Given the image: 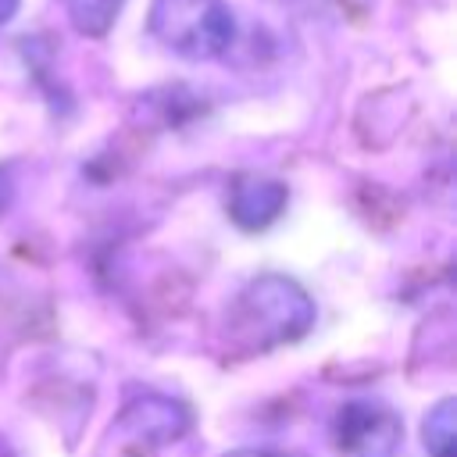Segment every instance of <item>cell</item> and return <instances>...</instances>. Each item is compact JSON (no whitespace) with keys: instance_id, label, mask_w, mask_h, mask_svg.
I'll use <instances>...</instances> for the list:
<instances>
[{"instance_id":"cell-2","label":"cell","mask_w":457,"mask_h":457,"mask_svg":"<svg viewBox=\"0 0 457 457\" xmlns=\"http://www.w3.org/2000/svg\"><path fill=\"white\" fill-rule=\"evenodd\" d=\"M150 36L179 57L214 61L236 39V18L225 0H154Z\"/></svg>"},{"instance_id":"cell-7","label":"cell","mask_w":457,"mask_h":457,"mask_svg":"<svg viewBox=\"0 0 457 457\" xmlns=\"http://www.w3.org/2000/svg\"><path fill=\"white\" fill-rule=\"evenodd\" d=\"M457 403L446 396L439 400L428 414H425V425H421V436H425V450L432 457H453V446H457Z\"/></svg>"},{"instance_id":"cell-8","label":"cell","mask_w":457,"mask_h":457,"mask_svg":"<svg viewBox=\"0 0 457 457\" xmlns=\"http://www.w3.org/2000/svg\"><path fill=\"white\" fill-rule=\"evenodd\" d=\"M225 457H300V453H289V450H236V453H225Z\"/></svg>"},{"instance_id":"cell-6","label":"cell","mask_w":457,"mask_h":457,"mask_svg":"<svg viewBox=\"0 0 457 457\" xmlns=\"http://www.w3.org/2000/svg\"><path fill=\"white\" fill-rule=\"evenodd\" d=\"M121 7H125V0H68V18L79 36L104 39L114 29Z\"/></svg>"},{"instance_id":"cell-3","label":"cell","mask_w":457,"mask_h":457,"mask_svg":"<svg viewBox=\"0 0 457 457\" xmlns=\"http://www.w3.org/2000/svg\"><path fill=\"white\" fill-rule=\"evenodd\" d=\"M403 421L382 400H346L332 418V446L339 457H396Z\"/></svg>"},{"instance_id":"cell-9","label":"cell","mask_w":457,"mask_h":457,"mask_svg":"<svg viewBox=\"0 0 457 457\" xmlns=\"http://www.w3.org/2000/svg\"><path fill=\"white\" fill-rule=\"evenodd\" d=\"M18 4H21V0H0V25H7V21L18 14Z\"/></svg>"},{"instance_id":"cell-4","label":"cell","mask_w":457,"mask_h":457,"mask_svg":"<svg viewBox=\"0 0 457 457\" xmlns=\"http://www.w3.org/2000/svg\"><path fill=\"white\" fill-rule=\"evenodd\" d=\"M193 425L189 407H182L179 400L168 396H139L136 403H129L121 411L118 432H125L136 443H150V446H164L175 443L179 436H186V428Z\"/></svg>"},{"instance_id":"cell-5","label":"cell","mask_w":457,"mask_h":457,"mask_svg":"<svg viewBox=\"0 0 457 457\" xmlns=\"http://www.w3.org/2000/svg\"><path fill=\"white\" fill-rule=\"evenodd\" d=\"M286 200H289L286 182L264 175H239L228 189V218L243 232H261L286 211Z\"/></svg>"},{"instance_id":"cell-1","label":"cell","mask_w":457,"mask_h":457,"mask_svg":"<svg viewBox=\"0 0 457 457\" xmlns=\"http://www.w3.org/2000/svg\"><path fill=\"white\" fill-rule=\"evenodd\" d=\"M314 328V300L286 275L250 278L228 307L225 339L236 353H264L303 339Z\"/></svg>"}]
</instances>
